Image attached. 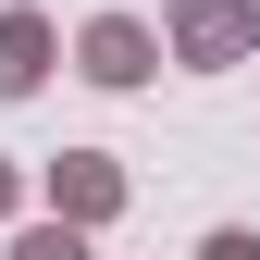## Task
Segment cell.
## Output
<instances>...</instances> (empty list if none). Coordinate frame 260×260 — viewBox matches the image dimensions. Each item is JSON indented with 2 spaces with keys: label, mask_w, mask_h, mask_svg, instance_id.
Wrapping results in <instances>:
<instances>
[{
  "label": "cell",
  "mask_w": 260,
  "mask_h": 260,
  "mask_svg": "<svg viewBox=\"0 0 260 260\" xmlns=\"http://www.w3.org/2000/svg\"><path fill=\"white\" fill-rule=\"evenodd\" d=\"M87 75H112V87H137V75H149V50H137V25H100V38H87Z\"/></svg>",
  "instance_id": "1"
},
{
  "label": "cell",
  "mask_w": 260,
  "mask_h": 260,
  "mask_svg": "<svg viewBox=\"0 0 260 260\" xmlns=\"http://www.w3.org/2000/svg\"><path fill=\"white\" fill-rule=\"evenodd\" d=\"M38 62H50V38L13 13V25H0V87H38Z\"/></svg>",
  "instance_id": "2"
},
{
  "label": "cell",
  "mask_w": 260,
  "mask_h": 260,
  "mask_svg": "<svg viewBox=\"0 0 260 260\" xmlns=\"http://www.w3.org/2000/svg\"><path fill=\"white\" fill-rule=\"evenodd\" d=\"M25 260H75V248H62V236H38V248H25Z\"/></svg>",
  "instance_id": "3"
}]
</instances>
